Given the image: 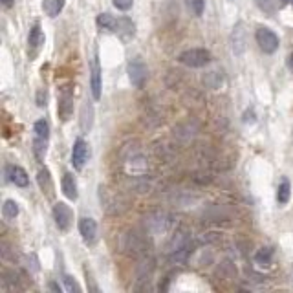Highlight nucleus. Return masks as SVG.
<instances>
[{
  "label": "nucleus",
  "instance_id": "obj_1",
  "mask_svg": "<svg viewBox=\"0 0 293 293\" xmlns=\"http://www.w3.org/2000/svg\"><path fill=\"white\" fill-rule=\"evenodd\" d=\"M48 140H50V125L48 121L39 119L33 125V152L37 160H44L46 150H48Z\"/></svg>",
  "mask_w": 293,
  "mask_h": 293
},
{
  "label": "nucleus",
  "instance_id": "obj_2",
  "mask_svg": "<svg viewBox=\"0 0 293 293\" xmlns=\"http://www.w3.org/2000/svg\"><path fill=\"white\" fill-rule=\"evenodd\" d=\"M178 61L182 64L189 66V68H204V66H207L213 61V55L206 48H191L179 53Z\"/></svg>",
  "mask_w": 293,
  "mask_h": 293
},
{
  "label": "nucleus",
  "instance_id": "obj_3",
  "mask_svg": "<svg viewBox=\"0 0 293 293\" xmlns=\"http://www.w3.org/2000/svg\"><path fill=\"white\" fill-rule=\"evenodd\" d=\"M255 39H257L258 48L264 53H275L279 50L280 40L275 31H272L269 28H258L257 33H255Z\"/></svg>",
  "mask_w": 293,
  "mask_h": 293
},
{
  "label": "nucleus",
  "instance_id": "obj_4",
  "mask_svg": "<svg viewBox=\"0 0 293 293\" xmlns=\"http://www.w3.org/2000/svg\"><path fill=\"white\" fill-rule=\"evenodd\" d=\"M128 79L136 88L145 86L147 79H149V70H147L145 62L141 61V57L130 59V62H128Z\"/></svg>",
  "mask_w": 293,
  "mask_h": 293
},
{
  "label": "nucleus",
  "instance_id": "obj_5",
  "mask_svg": "<svg viewBox=\"0 0 293 293\" xmlns=\"http://www.w3.org/2000/svg\"><path fill=\"white\" fill-rule=\"evenodd\" d=\"M53 220H55V226H57L59 231H68L72 222H74V213H72L70 206H66L64 201H57L53 206Z\"/></svg>",
  "mask_w": 293,
  "mask_h": 293
},
{
  "label": "nucleus",
  "instance_id": "obj_6",
  "mask_svg": "<svg viewBox=\"0 0 293 293\" xmlns=\"http://www.w3.org/2000/svg\"><path fill=\"white\" fill-rule=\"evenodd\" d=\"M57 114L61 118V121H70L72 114H74V92L70 88H64L61 96H59Z\"/></svg>",
  "mask_w": 293,
  "mask_h": 293
},
{
  "label": "nucleus",
  "instance_id": "obj_7",
  "mask_svg": "<svg viewBox=\"0 0 293 293\" xmlns=\"http://www.w3.org/2000/svg\"><path fill=\"white\" fill-rule=\"evenodd\" d=\"M88 156H90V149H88V143L84 140H77L74 143V149H72V165H74L75 171H83L84 163H86Z\"/></svg>",
  "mask_w": 293,
  "mask_h": 293
},
{
  "label": "nucleus",
  "instance_id": "obj_8",
  "mask_svg": "<svg viewBox=\"0 0 293 293\" xmlns=\"http://www.w3.org/2000/svg\"><path fill=\"white\" fill-rule=\"evenodd\" d=\"M79 233H81V236H83L84 244L92 245L94 242L97 240V223L94 218H88V216H84V218L79 220Z\"/></svg>",
  "mask_w": 293,
  "mask_h": 293
},
{
  "label": "nucleus",
  "instance_id": "obj_9",
  "mask_svg": "<svg viewBox=\"0 0 293 293\" xmlns=\"http://www.w3.org/2000/svg\"><path fill=\"white\" fill-rule=\"evenodd\" d=\"M90 88H92V97L96 101L101 99V64L97 55L90 62Z\"/></svg>",
  "mask_w": 293,
  "mask_h": 293
},
{
  "label": "nucleus",
  "instance_id": "obj_10",
  "mask_svg": "<svg viewBox=\"0 0 293 293\" xmlns=\"http://www.w3.org/2000/svg\"><path fill=\"white\" fill-rule=\"evenodd\" d=\"M42 44H44V33L39 24H35V26L30 30V35H28V48H30L31 57H35L37 53H39V50L42 48Z\"/></svg>",
  "mask_w": 293,
  "mask_h": 293
},
{
  "label": "nucleus",
  "instance_id": "obj_11",
  "mask_svg": "<svg viewBox=\"0 0 293 293\" xmlns=\"http://www.w3.org/2000/svg\"><path fill=\"white\" fill-rule=\"evenodd\" d=\"M8 179L9 182H13L17 187H26L30 184V176L28 172L22 169V167H17V165H8Z\"/></svg>",
  "mask_w": 293,
  "mask_h": 293
},
{
  "label": "nucleus",
  "instance_id": "obj_12",
  "mask_svg": "<svg viewBox=\"0 0 293 293\" xmlns=\"http://www.w3.org/2000/svg\"><path fill=\"white\" fill-rule=\"evenodd\" d=\"M61 189L62 193H64V196L68 198V200H77V184H75V178L72 172H64L62 174V179H61Z\"/></svg>",
  "mask_w": 293,
  "mask_h": 293
},
{
  "label": "nucleus",
  "instance_id": "obj_13",
  "mask_svg": "<svg viewBox=\"0 0 293 293\" xmlns=\"http://www.w3.org/2000/svg\"><path fill=\"white\" fill-rule=\"evenodd\" d=\"M97 26L101 28V30L105 31H110V33H118L119 31V18L112 17L110 13H101L97 15Z\"/></svg>",
  "mask_w": 293,
  "mask_h": 293
},
{
  "label": "nucleus",
  "instance_id": "obj_14",
  "mask_svg": "<svg viewBox=\"0 0 293 293\" xmlns=\"http://www.w3.org/2000/svg\"><path fill=\"white\" fill-rule=\"evenodd\" d=\"M37 182H39L40 191L46 193V196H52L53 194V182H52V176H50V171L46 169V167L39 171V174H37Z\"/></svg>",
  "mask_w": 293,
  "mask_h": 293
},
{
  "label": "nucleus",
  "instance_id": "obj_15",
  "mask_svg": "<svg viewBox=\"0 0 293 293\" xmlns=\"http://www.w3.org/2000/svg\"><path fill=\"white\" fill-rule=\"evenodd\" d=\"M255 262L260 267H269L273 264V250L272 247H262L258 250L257 255H255Z\"/></svg>",
  "mask_w": 293,
  "mask_h": 293
},
{
  "label": "nucleus",
  "instance_id": "obj_16",
  "mask_svg": "<svg viewBox=\"0 0 293 293\" xmlns=\"http://www.w3.org/2000/svg\"><path fill=\"white\" fill-rule=\"evenodd\" d=\"M62 8H64V0H44L42 2L44 13L52 18L57 17V15L62 11Z\"/></svg>",
  "mask_w": 293,
  "mask_h": 293
},
{
  "label": "nucleus",
  "instance_id": "obj_17",
  "mask_svg": "<svg viewBox=\"0 0 293 293\" xmlns=\"http://www.w3.org/2000/svg\"><path fill=\"white\" fill-rule=\"evenodd\" d=\"M289 196H291V185H289L288 179H282L279 189H277V201L280 206H286L289 201Z\"/></svg>",
  "mask_w": 293,
  "mask_h": 293
},
{
  "label": "nucleus",
  "instance_id": "obj_18",
  "mask_svg": "<svg viewBox=\"0 0 293 293\" xmlns=\"http://www.w3.org/2000/svg\"><path fill=\"white\" fill-rule=\"evenodd\" d=\"M2 215L8 220H15L18 215V204L15 200H6L2 206Z\"/></svg>",
  "mask_w": 293,
  "mask_h": 293
},
{
  "label": "nucleus",
  "instance_id": "obj_19",
  "mask_svg": "<svg viewBox=\"0 0 293 293\" xmlns=\"http://www.w3.org/2000/svg\"><path fill=\"white\" fill-rule=\"evenodd\" d=\"M255 4L258 6L260 11H264L266 15H275L277 13V8H279V2L277 0H255Z\"/></svg>",
  "mask_w": 293,
  "mask_h": 293
},
{
  "label": "nucleus",
  "instance_id": "obj_20",
  "mask_svg": "<svg viewBox=\"0 0 293 293\" xmlns=\"http://www.w3.org/2000/svg\"><path fill=\"white\" fill-rule=\"evenodd\" d=\"M187 6H189V9H191L194 15H196V17H200V15L204 13L206 2H204V0H187Z\"/></svg>",
  "mask_w": 293,
  "mask_h": 293
},
{
  "label": "nucleus",
  "instance_id": "obj_21",
  "mask_svg": "<svg viewBox=\"0 0 293 293\" xmlns=\"http://www.w3.org/2000/svg\"><path fill=\"white\" fill-rule=\"evenodd\" d=\"M62 280H64V286H66V291H70V293H79L81 291V288H79V284L75 282V279L74 277H70V275H64L62 277Z\"/></svg>",
  "mask_w": 293,
  "mask_h": 293
},
{
  "label": "nucleus",
  "instance_id": "obj_22",
  "mask_svg": "<svg viewBox=\"0 0 293 293\" xmlns=\"http://www.w3.org/2000/svg\"><path fill=\"white\" fill-rule=\"evenodd\" d=\"M112 4L119 9V11H128L134 4V0H112Z\"/></svg>",
  "mask_w": 293,
  "mask_h": 293
},
{
  "label": "nucleus",
  "instance_id": "obj_23",
  "mask_svg": "<svg viewBox=\"0 0 293 293\" xmlns=\"http://www.w3.org/2000/svg\"><path fill=\"white\" fill-rule=\"evenodd\" d=\"M288 68L293 72V53H289V57H288Z\"/></svg>",
  "mask_w": 293,
  "mask_h": 293
},
{
  "label": "nucleus",
  "instance_id": "obj_24",
  "mask_svg": "<svg viewBox=\"0 0 293 293\" xmlns=\"http://www.w3.org/2000/svg\"><path fill=\"white\" fill-rule=\"evenodd\" d=\"M13 2H15V0H2V4H4L6 8H11V6H13Z\"/></svg>",
  "mask_w": 293,
  "mask_h": 293
},
{
  "label": "nucleus",
  "instance_id": "obj_25",
  "mask_svg": "<svg viewBox=\"0 0 293 293\" xmlns=\"http://www.w3.org/2000/svg\"><path fill=\"white\" fill-rule=\"evenodd\" d=\"M50 289H53V291H61V288H59L55 282H52V284H50Z\"/></svg>",
  "mask_w": 293,
  "mask_h": 293
},
{
  "label": "nucleus",
  "instance_id": "obj_26",
  "mask_svg": "<svg viewBox=\"0 0 293 293\" xmlns=\"http://www.w3.org/2000/svg\"><path fill=\"white\" fill-rule=\"evenodd\" d=\"M282 2H291V0H282Z\"/></svg>",
  "mask_w": 293,
  "mask_h": 293
},
{
  "label": "nucleus",
  "instance_id": "obj_27",
  "mask_svg": "<svg viewBox=\"0 0 293 293\" xmlns=\"http://www.w3.org/2000/svg\"><path fill=\"white\" fill-rule=\"evenodd\" d=\"M291 4H293V0H291Z\"/></svg>",
  "mask_w": 293,
  "mask_h": 293
}]
</instances>
